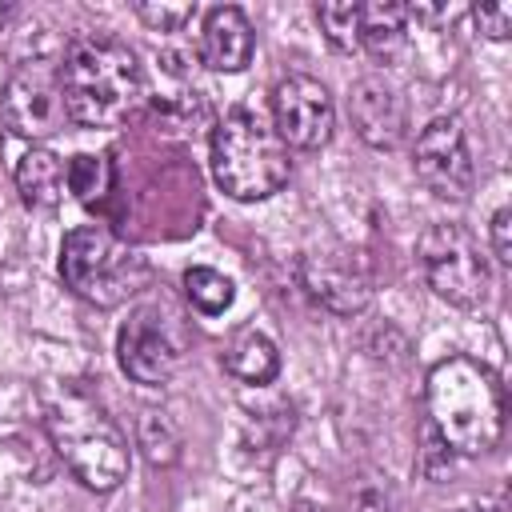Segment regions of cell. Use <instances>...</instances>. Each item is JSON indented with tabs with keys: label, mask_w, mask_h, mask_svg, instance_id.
I'll return each instance as SVG.
<instances>
[{
	"label": "cell",
	"mask_w": 512,
	"mask_h": 512,
	"mask_svg": "<svg viewBox=\"0 0 512 512\" xmlns=\"http://www.w3.org/2000/svg\"><path fill=\"white\" fill-rule=\"evenodd\" d=\"M64 112L80 128H120L144 108V72L136 52L104 32L72 36L56 64Z\"/></svg>",
	"instance_id": "1"
},
{
	"label": "cell",
	"mask_w": 512,
	"mask_h": 512,
	"mask_svg": "<svg viewBox=\"0 0 512 512\" xmlns=\"http://www.w3.org/2000/svg\"><path fill=\"white\" fill-rule=\"evenodd\" d=\"M424 408L440 444L456 456H484L504 436V384L476 356H444L424 380Z\"/></svg>",
	"instance_id": "2"
},
{
	"label": "cell",
	"mask_w": 512,
	"mask_h": 512,
	"mask_svg": "<svg viewBox=\"0 0 512 512\" xmlns=\"http://www.w3.org/2000/svg\"><path fill=\"white\" fill-rule=\"evenodd\" d=\"M208 164H212V180L220 184V192L244 204L276 196L292 172L284 140L252 108H232L212 124Z\"/></svg>",
	"instance_id": "3"
},
{
	"label": "cell",
	"mask_w": 512,
	"mask_h": 512,
	"mask_svg": "<svg viewBox=\"0 0 512 512\" xmlns=\"http://www.w3.org/2000/svg\"><path fill=\"white\" fill-rule=\"evenodd\" d=\"M48 436L64 460V468L92 492H112L132 464L128 440L116 428V420L88 396L68 388L48 408Z\"/></svg>",
	"instance_id": "4"
},
{
	"label": "cell",
	"mask_w": 512,
	"mask_h": 512,
	"mask_svg": "<svg viewBox=\"0 0 512 512\" xmlns=\"http://www.w3.org/2000/svg\"><path fill=\"white\" fill-rule=\"evenodd\" d=\"M60 280L96 308H116L148 284V260L104 224H80L60 244Z\"/></svg>",
	"instance_id": "5"
},
{
	"label": "cell",
	"mask_w": 512,
	"mask_h": 512,
	"mask_svg": "<svg viewBox=\"0 0 512 512\" xmlns=\"http://www.w3.org/2000/svg\"><path fill=\"white\" fill-rule=\"evenodd\" d=\"M416 256H420L428 288L440 300H448L456 308H480L488 300L492 268H488L480 240L464 224H452V220L428 224L416 244Z\"/></svg>",
	"instance_id": "6"
},
{
	"label": "cell",
	"mask_w": 512,
	"mask_h": 512,
	"mask_svg": "<svg viewBox=\"0 0 512 512\" xmlns=\"http://www.w3.org/2000/svg\"><path fill=\"white\" fill-rule=\"evenodd\" d=\"M184 352H188V328L160 300L136 304L116 332V360H120L124 376L144 388L168 384L180 372Z\"/></svg>",
	"instance_id": "7"
},
{
	"label": "cell",
	"mask_w": 512,
	"mask_h": 512,
	"mask_svg": "<svg viewBox=\"0 0 512 512\" xmlns=\"http://www.w3.org/2000/svg\"><path fill=\"white\" fill-rule=\"evenodd\" d=\"M272 128L284 140V148H300V152L324 148L336 132L332 92L308 72H292V76L276 80V88H272Z\"/></svg>",
	"instance_id": "8"
},
{
	"label": "cell",
	"mask_w": 512,
	"mask_h": 512,
	"mask_svg": "<svg viewBox=\"0 0 512 512\" xmlns=\"http://www.w3.org/2000/svg\"><path fill=\"white\" fill-rule=\"evenodd\" d=\"M412 168L416 180L440 196V200H468L476 184V164L468 152V136L456 116H436L420 128L416 148H412Z\"/></svg>",
	"instance_id": "9"
},
{
	"label": "cell",
	"mask_w": 512,
	"mask_h": 512,
	"mask_svg": "<svg viewBox=\"0 0 512 512\" xmlns=\"http://www.w3.org/2000/svg\"><path fill=\"white\" fill-rule=\"evenodd\" d=\"M0 116L4 124L24 136V140H48L56 132H64L68 124V112H64V96H60V80H56V68L48 64H20L8 84H4V96H0Z\"/></svg>",
	"instance_id": "10"
},
{
	"label": "cell",
	"mask_w": 512,
	"mask_h": 512,
	"mask_svg": "<svg viewBox=\"0 0 512 512\" xmlns=\"http://www.w3.org/2000/svg\"><path fill=\"white\" fill-rule=\"evenodd\" d=\"M348 112H352V128L360 132L364 144L372 148H396L408 132V108L400 100V92L380 80V76H360L348 92Z\"/></svg>",
	"instance_id": "11"
},
{
	"label": "cell",
	"mask_w": 512,
	"mask_h": 512,
	"mask_svg": "<svg viewBox=\"0 0 512 512\" xmlns=\"http://www.w3.org/2000/svg\"><path fill=\"white\" fill-rule=\"evenodd\" d=\"M300 284L320 308L336 316H356L372 300V280L360 272L356 260H344V256H304Z\"/></svg>",
	"instance_id": "12"
},
{
	"label": "cell",
	"mask_w": 512,
	"mask_h": 512,
	"mask_svg": "<svg viewBox=\"0 0 512 512\" xmlns=\"http://www.w3.org/2000/svg\"><path fill=\"white\" fill-rule=\"evenodd\" d=\"M252 52H256V32H252V20L244 16V8L220 4V8L204 12L200 40H196V56H200L204 68L244 72L252 64Z\"/></svg>",
	"instance_id": "13"
},
{
	"label": "cell",
	"mask_w": 512,
	"mask_h": 512,
	"mask_svg": "<svg viewBox=\"0 0 512 512\" xmlns=\"http://www.w3.org/2000/svg\"><path fill=\"white\" fill-rule=\"evenodd\" d=\"M64 188H68V164L44 148V144H32L20 160H16V192L28 208H40V212H52L60 200H64Z\"/></svg>",
	"instance_id": "14"
},
{
	"label": "cell",
	"mask_w": 512,
	"mask_h": 512,
	"mask_svg": "<svg viewBox=\"0 0 512 512\" xmlns=\"http://www.w3.org/2000/svg\"><path fill=\"white\" fill-rule=\"evenodd\" d=\"M224 368L240 384H272L276 372H280V348L272 344V336H264L256 328H244V332H236L228 340Z\"/></svg>",
	"instance_id": "15"
},
{
	"label": "cell",
	"mask_w": 512,
	"mask_h": 512,
	"mask_svg": "<svg viewBox=\"0 0 512 512\" xmlns=\"http://www.w3.org/2000/svg\"><path fill=\"white\" fill-rule=\"evenodd\" d=\"M408 36V4L396 0H372L360 4V48L372 56H396Z\"/></svg>",
	"instance_id": "16"
},
{
	"label": "cell",
	"mask_w": 512,
	"mask_h": 512,
	"mask_svg": "<svg viewBox=\"0 0 512 512\" xmlns=\"http://www.w3.org/2000/svg\"><path fill=\"white\" fill-rule=\"evenodd\" d=\"M184 296H188V304H192L200 316H220V312L232 308L236 284H232L224 272H216V268H208V264H196V268L184 272Z\"/></svg>",
	"instance_id": "17"
},
{
	"label": "cell",
	"mask_w": 512,
	"mask_h": 512,
	"mask_svg": "<svg viewBox=\"0 0 512 512\" xmlns=\"http://www.w3.org/2000/svg\"><path fill=\"white\" fill-rule=\"evenodd\" d=\"M112 160L108 156H96V152H76L68 160V192L80 200V204H96L112 192Z\"/></svg>",
	"instance_id": "18"
},
{
	"label": "cell",
	"mask_w": 512,
	"mask_h": 512,
	"mask_svg": "<svg viewBox=\"0 0 512 512\" xmlns=\"http://www.w3.org/2000/svg\"><path fill=\"white\" fill-rule=\"evenodd\" d=\"M316 20L328 36L332 48L340 52H360V4L352 0H332V4H320L316 8Z\"/></svg>",
	"instance_id": "19"
},
{
	"label": "cell",
	"mask_w": 512,
	"mask_h": 512,
	"mask_svg": "<svg viewBox=\"0 0 512 512\" xmlns=\"http://www.w3.org/2000/svg\"><path fill=\"white\" fill-rule=\"evenodd\" d=\"M140 448L152 464H172L180 456V432L168 420V412H144L140 416Z\"/></svg>",
	"instance_id": "20"
},
{
	"label": "cell",
	"mask_w": 512,
	"mask_h": 512,
	"mask_svg": "<svg viewBox=\"0 0 512 512\" xmlns=\"http://www.w3.org/2000/svg\"><path fill=\"white\" fill-rule=\"evenodd\" d=\"M136 16H140L152 32H180V28L196 16V4H156V0H140V4H136Z\"/></svg>",
	"instance_id": "21"
},
{
	"label": "cell",
	"mask_w": 512,
	"mask_h": 512,
	"mask_svg": "<svg viewBox=\"0 0 512 512\" xmlns=\"http://www.w3.org/2000/svg\"><path fill=\"white\" fill-rule=\"evenodd\" d=\"M472 20L480 28V36L488 40H508L512 36V4L500 0V4H472Z\"/></svg>",
	"instance_id": "22"
},
{
	"label": "cell",
	"mask_w": 512,
	"mask_h": 512,
	"mask_svg": "<svg viewBox=\"0 0 512 512\" xmlns=\"http://www.w3.org/2000/svg\"><path fill=\"white\" fill-rule=\"evenodd\" d=\"M492 252L500 264H512V212L508 208H496L492 216Z\"/></svg>",
	"instance_id": "23"
},
{
	"label": "cell",
	"mask_w": 512,
	"mask_h": 512,
	"mask_svg": "<svg viewBox=\"0 0 512 512\" xmlns=\"http://www.w3.org/2000/svg\"><path fill=\"white\" fill-rule=\"evenodd\" d=\"M392 508H396V500H392L388 484H372L352 496V512H392Z\"/></svg>",
	"instance_id": "24"
},
{
	"label": "cell",
	"mask_w": 512,
	"mask_h": 512,
	"mask_svg": "<svg viewBox=\"0 0 512 512\" xmlns=\"http://www.w3.org/2000/svg\"><path fill=\"white\" fill-rule=\"evenodd\" d=\"M12 16H16V8H12V4H0V32L8 28V20H12Z\"/></svg>",
	"instance_id": "25"
},
{
	"label": "cell",
	"mask_w": 512,
	"mask_h": 512,
	"mask_svg": "<svg viewBox=\"0 0 512 512\" xmlns=\"http://www.w3.org/2000/svg\"><path fill=\"white\" fill-rule=\"evenodd\" d=\"M292 512H328V508H316V504H296Z\"/></svg>",
	"instance_id": "26"
},
{
	"label": "cell",
	"mask_w": 512,
	"mask_h": 512,
	"mask_svg": "<svg viewBox=\"0 0 512 512\" xmlns=\"http://www.w3.org/2000/svg\"><path fill=\"white\" fill-rule=\"evenodd\" d=\"M464 512H492V508H464Z\"/></svg>",
	"instance_id": "27"
}]
</instances>
